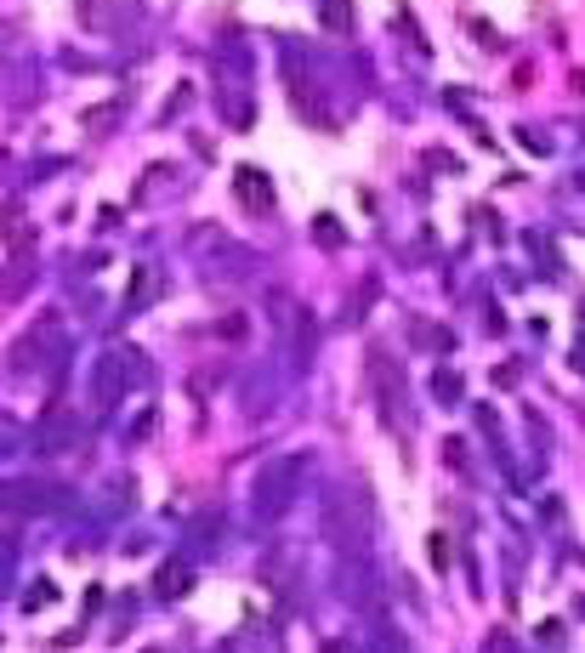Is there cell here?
Segmentation results:
<instances>
[{"mask_svg": "<svg viewBox=\"0 0 585 653\" xmlns=\"http://www.w3.org/2000/svg\"><path fill=\"white\" fill-rule=\"evenodd\" d=\"M319 534L336 551H353V546L364 551V540H370V500H364V489H353V483L330 489L319 506Z\"/></svg>", "mask_w": 585, "mask_h": 653, "instance_id": "1", "label": "cell"}, {"mask_svg": "<svg viewBox=\"0 0 585 653\" xmlns=\"http://www.w3.org/2000/svg\"><path fill=\"white\" fill-rule=\"evenodd\" d=\"M307 466H313L307 455L267 460L262 472H256V512H262V517L290 512V506H296V495H302V483H307Z\"/></svg>", "mask_w": 585, "mask_h": 653, "instance_id": "2", "label": "cell"}, {"mask_svg": "<svg viewBox=\"0 0 585 653\" xmlns=\"http://www.w3.org/2000/svg\"><path fill=\"white\" fill-rule=\"evenodd\" d=\"M364 375H370V392H375V409H381V421L398 432V426H404V404H409V387H404V370H398V358H392L387 347H375L370 364H364Z\"/></svg>", "mask_w": 585, "mask_h": 653, "instance_id": "3", "label": "cell"}, {"mask_svg": "<svg viewBox=\"0 0 585 653\" xmlns=\"http://www.w3.org/2000/svg\"><path fill=\"white\" fill-rule=\"evenodd\" d=\"M69 489H52V483H6L0 489V512H57Z\"/></svg>", "mask_w": 585, "mask_h": 653, "instance_id": "4", "label": "cell"}, {"mask_svg": "<svg viewBox=\"0 0 585 653\" xmlns=\"http://www.w3.org/2000/svg\"><path fill=\"white\" fill-rule=\"evenodd\" d=\"M233 194H239V205H245V211H267V205H273V182H267L256 165H245V171L233 177Z\"/></svg>", "mask_w": 585, "mask_h": 653, "instance_id": "5", "label": "cell"}, {"mask_svg": "<svg viewBox=\"0 0 585 653\" xmlns=\"http://www.w3.org/2000/svg\"><path fill=\"white\" fill-rule=\"evenodd\" d=\"M120 392H125V358L120 353L97 358V404L114 409V404H120Z\"/></svg>", "mask_w": 585, "mask_h": 653, "instance_id": "6", "label": "cell"}, {"mask_svg": "<svg viewBox=\"0 0 585 653\" xmlns=\"http://www.w3.org/2000/svg\"><path fill=\"white\" fill-rule=\"evenodd\" d=\"M319 18H324V29H330V35H347V29H353V6H347V0H324Z\"/></svg>", "mask_w": 585, "mask_h": 653, "instance_id": "7", "label": "cell"}, {"mask_svg": "<svg viewBox=\"0 0 585 653\" xmlns=\"http://www.w3.org/2000/svg\"><path fill=\"white\" fill-rule=\"evenodd\" d=\"M35 438L46 443V455H63V443L74 438V421H69V415H57V421L46 426V432H35Z\"/></svg>", "mask_w": 585, "mask_h": 653, "instance_id": "8", "label": "cell"}, {"mask_svg": "<svg viewBox=\"0 0 585 653\" xmlns=\"http://www.w3.org/2000/svg\"><path fill=\"white\" fill-rule=\"evenodd\" d=\"M188 591V568H165L160 574V597H182Z\"/></svg>", "mask_w": 585, "mask_h": 653, "instance_id": "9", "label": "cell"}, {"mask_svg": "<svg viewBox=\"0 0 585 653\" xmlns=\"http://www.w3.org/2000/svg\"><path fill=\"white\" fill-rule=\"evenodd\" d=\"M432 392H438V398H461V375H449V370H438V381H432Z\"/></svg>", "mask_w": 585, "mask_h": 653, "instance_id": "10", "label": "cell"}, {"mask_svg": "<svg viewBox=\"0 0 585 653\" xmlns=\"http://www.w3.org/2000/svg\"><path fill=\"white\" fill-rule=\"evenodd\" d=\"M341 239H347V233L336 228V216H319V245H330V250H336Z\"/></svg>", "mask_w": 585, "mask_h": 653, "instance_id": "11", "label": "cell"}, {"mask_svg": "<svg viewBox=\"0 0 585 653\" xmlns=\"http://www.w3.org/2000/svg\"><path fill=\"white\" fill-rule=\"evenodd\" d=\"M415 341H421V347H449V336L444 330H432V324H415Z\"/></svg>", "mask_w": 585, "mask_h": 653, "instance_id": "12", "label": "cell"}, {"mask_svg": "<svg viewBox=\"0 0 585 653\" xmlns=\"http://www.w3.org/2000/svg\"><path fill=\"white\" fill-rule=\"evenodd\" d=\"M432 563L449 568V546H444V534H432Z\"/></svg>", "mask_w": 585, "mask_h": 653, "instance_id": "13", "label": "cell"}, {"mask_svg": "<svg viewBox=\"0 0 585 653\" xmlns=\"http://www.w3.org/2000/svg\"><path fill=\"white\" fill-rule=\"evenodd\" d=\"M370 653H398V642H392V636H375V642H370Z\"/></svg>", "mask_w": 585, "mask_h": 653, "instance_id": "14", "label": "cell"}]
</instances>
